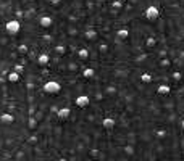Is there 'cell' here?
Wrapping results in <instances>:
<instances>
[{"mask_svg": "<svg viewBox=\"0 0 184 161\" xmlns=\"http://www.w3.org/2000/svg\"><path fill=\"white\" fill-rule=\"evenodd\" d=\"M42 90H44V93H47V95H58L61 92V86H60L58 80H47L44 86H42Z\"/></svg>", "mask_w": 184, "mask_h": 161, "instance_id": "obj_1", "label": "cell"}, {"mask_svg": "<svg viewBox=\"0 0 184 161\" xmlns=\"http://www.w3.org/2000/svg\"><path fill=\"white\" fill-rule=\"evenodd\" d=\"M144 16L147 18L149 21H157L158 16H160V10L157 5H149L147 8L144 10Z\"/></svg>", "mask_w": 184, "mask_h": 161, "instance_id": "obj_2", "label": "cell"}, {"mask_svg": "<svg viewBox=\"0 0 184 161\" xmlns=\"http://www.w3.org/2000/svg\"><path fill=\"white\" fill-rule=\"evenodd\" d=\"M5 31H7L10 36H16L18 32L21 31V23L18 21L16 18H15V20H10V21L5 24Z\"/></svg>", "mask_w": 184, "mask_h": 161, "instance_id": "obj_3", "label": "cell"}, {"mask_svg": "<svg viewBox=\"0 0 184 161\" xmlns=\"http://www.w3.org/2000/svg\"><path fill=\"white\" fill-rule=\"evenodd\" d=\"M74 105L78 108H87L91 105V98H89V95H79V97H76V100H74Z\"/></svg>", "mask_w": 184, "mask_h": 161, "instance_id": "obj_4", "label": "cell"}, {"mask_svg": "<svg viewBox=\"0 0 184 161\" xmlns=\"http://www.w3.org/2000/svg\"><path fill=\"white\" fill-rule=\"evenodd\" d=\"M102 126L105 131H111V129H115V126H116V119L113 116H105L102 119Z\"/></svg>", "mask_w": 184, "mask_h": 161, "instance_id": "obj_5", "label": "cell"}, {"mask_svg": "<svg viewBox=\"0 0 184 161\" xmlns=\"http://www.w3.org/2000/svg\"><path fill=\"white\" fill-rule=\"evenodd\" d=\"M39 26L44 27V29H49V27L53 26V18L49 16V15H44L39 18Z\"/></svg>", "mask_w": 184, "mask_h": 161, "instance_id": "obj_6", "label": "cell"}, {"mask_svg": "<svg viewBox=\"0 0 184 161\" xmlns=\"http://www.w3.org/2000/svg\"><path fill=\"white\" fill-rule=\"evenodd\" d=\"M69 115H71V110H69L68 106H63V108H58V111H56V118H58L60 121H66Z\"/></svg>", "mask_w": 184, "mask_h": 161, "instance_id": "obj_7", "label": "cell"}, {"mask_svg": "<svg viewBox=\"0 0 184 161\" xmlns=\"http://www.w3.org/2000/svg\"><path fill=\"white\" fill-rule=\"evenodd\" d=\"M0 122L5 126H10L15 122V115H11V113H2L0 115Z\"/></svg>", "mask_w": 184, "mask_h": 161, "instance_id": "obj_8", "label": "cell"}, {"mask_svg": "<svg viewBox=\"0 0 184 161\" xmlns=\"http://www.w3.org/2000/svg\"><path fill=\"white\" fill-rule=\"evenodd\" d=\"M157 93L158 95H169L171 93V86L169 84H160L157 87Z\"/></svg>", "mask_w": 184, "mask_h": 161, "instance_id": "obj_9", "label": "cell"}, {"mask_svg": "<svg viewBox=\"0 0 184 161\" xmlns=\"http://www.w3.org/2000/svg\"><path fill=\"white\" fill-rule=\"evenodd\" d=\"M129 37V29H126V27H121V29L116 31V39L118 40H126Z\"/></svg>", "mask_w": 184, "mask_h": 161, "instance_id": "obj_10", "label": "cell"}, {"mask_svg": "<svg viewBox=\"0 0 184 161\" xmlns=\"http://www.w3.org/2000/svg\"><path fill=\"white\" fill-rule=\"evenodd\" d=\"M20 77H21V74H20V73H16L15 69L10 71V73L7 74V80H8V82H11V84L18 82V80H20Z\"/></svg>", "mask_w": 184, "mask_h": 161, "instance_id": "obj_11", "label": "cell"}, {"mask_svg": "<svg viewBox=\"0 0 184 161\" xmlns=\"http://www.w3.org/2000/svg\"><path fill=\"white\" fill-rule=\"evenodd\" d=\"M50 63V56L47 55V53H40L39 56H37V65H40V66H47Z\"/></svg>", "mask_w": 184, "mask_h": 161, "instance_id": "obj_12", "label": "cell"}, {"mask_svg": "<svg viewBox=\"0 0 184 161\" xmlns=\"http://www.w3.org/2000/svg\"><path fill=\"white\" fill-rule=\"evenodd\" d=\"M37 126H39V119L36 116H27V129L34 131Z\"/></svg>", "mask_w": 184, "mask_h": 161, "instance_id": "obj_13", "label": "cell"}, {"mask_svg": "<svg viewBox=\"0 0 184 161\" xmlns=\"http://www.w3.org/2000/svg\"><path fill=\"white\" fill-rule=\"evenodd\" d=\"M84 37H86L87 40L94 42V40L97 39V31L94 29V27H92V29H86V32H84Z\"/></svg>", "mask_w": 184, "mask_h": 161, "instance_id": "obj_14", "label": "cell"}, {"mask_svg": "<svg viewBox=\"0 0 184 161\" xmlns=\"http://www.w3.org/2000/svg\"><path fill=\"white\" fill-rule=\"evenodd\" d=\"M157 37H153V36H150V37H147L145 39V47L147 49H153V47H157Z\"/></svg>", "mask_w": 184, "mask_h": 161, "instance_id": "obj_15", "label": "cell"}, {"mask_svg": "<svg viewBox=\"0 0 184 161\" xmlns=\"http://www.w3.org/2000/svg\"><path fill=\"white\" fill-rule=\"evenodd\" d=\"M140 82H144V84H152V82H153V76L149 74V73H142V74H140Z\"/></svg>", "mask_w": 184, "mask_h": 161, "instance_id": "obj_16", "label": "cell"}, {"mask_svg": "<svg viewBox=\"0 0 184 161\" xmlns=\"http://www.w3.org/2000/svg\"><path fill=\"white\" fill-rule=\"evenodd\" d=\"M94 76H95V71H94V68H86L82 71V77L86 79H92Z\"/></svg>", "mask_w": 184, "mask_h": 161, "instance_id": "obj_17", "label": "cell"}, {"mask_svg": "<svg viewBox=\"0 0 184 161\" xmlns=\"http://www.w3.org/2000/svg\"><path fill=\"white\" fill-rule=\"evenodd\" d=\"M78 56H79V60H87L89 58V50L87 49H79L78 50Z\"/></svg>", "mask_w": 184, "mask_h": 161, "instance_id": "obj_18", "label": "cell"}, {"mask_svg": "<svg viewBox=\"0 0 184 161\" xmlns=\"http://www.w3.org/2000/svg\"><path fill=\"white\" fill-rule=\"evenodd\" d=\"M166 135H168V131L166 129H157V132H155V137H157L158 140H163Z\"/></svg>", "mask_w": 184, "mask_h": 161, "instance_id": "obj_19", "label": "cell"}, {"mask_svg": "<svg viewBox=\"0 0 184 161\" xmlns=\"http://www.w3.org/2000/svg\"><path fill=\"white\" fill-rule=\"evenodd\" d=\"M53 52H55V53L56 55H65V53H66V47H65V45H55L53 47Z\"/></svg>", "mask_w": 184, "mask_h": 161, "instance_id": "obj_20", "label": "cell"}, {"mask_svg": "<svg viewBox=\"0 0 184 161\" xmlns=\"http://www.w3.org/2000/svg\"><path fill=\"white\" fill-rule=\"evenodd\" d=\"M123 150H124V153L128 155V156H133V155L136 153V151H134V147L131 145V144H126V145H124V148H123Z\"/></svg>", "mask_w": 184, "mask_h": 161, "instance_id": "obj_21", "label": "cell"}, {"mask_svg": "<svg viewBox=\"0 0 184 161\" xmlns=\"http://www.w3.org/2000/svg\"><path fill=\"white\" fill-rule=\"evenodd\" d=\"M111 8H113V10H116V11H120L123 8V0H113V2H111Z\"/></svg>", "mask_w": 184, "mask_h": 161, "instance_id": "obj_22", "label": "cell"}, {"mask_svg": "<svg viewBox=\"0 0 184 161\" xmlns=\"http://www.w3.org/2000/svg\"><path fill=\"white\" fill-rule=\"evenodd\" d=\"M18 52H20L21 55H26L27 52H29V47H27V44H20L18 45V49H16Z\"/></svg>", "mask_w": 184, "mask_h": 161, "instance_id": "obj_23", "label": "cell"}, {"mask_svg": "<svg viewBox=\"0 0 184 161\" xmlns=\"http://www.w3.org/2000/svg\"><path fill=\"white\" fill-rule=\"evenodd\" d=\"M160 66H162V68H168V66H171V60H169V56H165V58L160 60Z\"/></svg>", "mask_w": 184, "mask_h": 161, "instance_id": "obj_24", "label": "cell"}, {"mask_svg": "<svg viewBox=\"0 0 184 161\" xmlns=\"http://www.w3.org/2000/svg\"><path fill=\"white\" fill-rule=\"evenodd\" d=\"M116 92H118V89L115 86H107L105 87V93H107V95H115Z\"/></svg>", "mask_w": 184, "mask_h": 161, "instance_id": "obj_25", "label": "cell"}, {"mask_svg": "<svg viewBox=\"0 0 184 161\" xmlns=\"http://www.w3.org/2000/svg\"><path fill=\"white\" fill-rule=\"evenodd\" d=\"M171 77L176 80V82H179V80H182V73L181 71H174V73L171 74Z\"/></svg>", "mask_w": 184, "mask_h": 161, "instance_id": "obj_26", "label": "cell"}, {"mask_svg": "<svg viewBox=\"0 0 184 161\" xmlns=\"http://www.w3.org/2000/svg\"><path fill=\"white\" fill-rule=\"evenodd\" d=\"M39 142V137L37 135H31V137H27V144H31V145H34Z\"/></svg>", "mask_w": 184, "mask_h": 161, "instance_id": "obj_27", "label": "cell"}, {"mask_svg": "<svg viewBox=\"0 0 184 161\" xmlns=\"http://www.w3.org/2000/svg\"><path fill=\"white\" fill-rule=\"evenodd\" d=\"M145 58H147V53L144 52V53H140V55H137V56H136V63H140V61H144Z\"/></svg>", "mask_w": 184, "mask_h": 161, "instance_id": "obj_28", "label": "cell"}, {"mask_svg": "<svg viewBox=\"0 0 184 161\" xmlns=\"http://www.w3.org/2000/svg\"><path fill=\"white\" fill-rule=\"evenodd\" d=\"M89 155H91L92 158H98V155H100V151H98L97 148H92L91 151H89Z\"/></svg>", "mask_w": 184, "mask_h": 161, "instance_id": "obj_29", "label": "cell"}, {"mask_svg": "<svg viewBox=\"0 0 184 161\" xmlns=\"http://www.w3.org/2000/svg\"><path fill=\"white\" fill-rule=\"evenodd\" d=\"M15 18H16L18 21H20L21 18H24V11H21V10H16V11H15Z\"/></svg>", "mask_w": 184, "mask_h": 161, "instance_id": "obj_30", "label": "cell"}, {"mask_svg": "<svg viewBox=\"0 0 184 161\" xmlns=\"http://www.w3.org/2000/svg\"><path fill=\"white\" fill-rule=\"evenodd\" d=\"M13 69H15L16 71V73H23V71H24V66H23V65H15V68H13Z\"/></svg>", "mask_w": 184, "mask_h": 161, "instance_id": "obj_31", "label": "cell"}, {"mask_svg": "<svg viewBox=\"0 0 184 161\" xmlns=\"http://www.w3.org/2000/svg\"><path fill=\"white\" fill-rule=\"evenodd\" d=\"M98 50H100V53H105V52H108V45L107 44H100Z\"/></svg>", "mask_w": 184, "mask_h": 161, "instance_id": "obj_32", "label": "cell"}, {"mask_svg": "<svg viewBox=\"0 0 184 161\" xmlns=\"http://www.w3.org/2000/svg\"><path fill=\"white\" fill-rule=\"evenodd\" d=\"M15 158L16 159H23V158H24V153H23V151H18V153L15 155Z\"/></svg>", "mask_w": 184, "mask_h": 161, "instance_id": "obj_33", "label": "cell"}, {"mask_svg": "<svg viewBox=\"0 0 184 161\" xmlns=\"http://www.w3.org/2000/svg\"><path fill=\"white\" fill-rule=\"evenodd\" d=\"M68 68L71 69V71H78V65H74V63H69V65H68Z\"/></svg>", "mask_w": 184, "mask_h": 161, "instance_id": "obj_34", "label": "cell"}, {"mask_svg": "<svg viewBox=\"0 0 184 161\" xmlns=\"http://www.w3.org/2000/svg\"><path fill=\"white\" fill-rule=\"evenodd\" d=\"M26 89H27V90H32V89H34V82H27L26 84Z\"/></svg>", "mask_w": 184, "mask_h": 161, "instance_id": "obj_35", "label": "cell"}, {"mask_svg": "<svg viewBox=\"0 0 184 161\" xmlns=\"http://www.w3.org/2000/svg\"><path fill=\"white\" fill-rule=\"evenodd\" d=\"M50 111L53 113V115H56V111H58V106H56V105H53V106H50Z\"/></svg>", "mask_w": 184, "mask_h": 161, "instance_id": "obj_36", "label": "cell"}, {"mask_svg": "<svg viewBox=\"0 0 184 161\" xmlns=\"http://www.w3.org/2000/svg\"><path fill=\"white\" fill-rule=\"evenodd\" d=\"M50 3H52V5H60L61 0H50Z\"/></svg>", "mask_w": 184, "mask_h": 161, "instance_id": "obj_37", "label": "cell"}, {"mask_svg": "<svg viewBox=\"0 0 184 161\" xmlns=\"http://www.w3.org/2000/svg\"><path fill=\"white\" fill-rule=\"evenodd\" d=\"M179 127H181V129L184 131V118H182V119H181V122H179Z\"/></svg>", "mask_w": 184, "mask_h": 161, "instance_id": "obj_38", "label": "cell"}, {"mask_svg": "<svg viewBox=\"0 0 184 161\" xmlns=\"http://www.w3.org/2000/svg\"><path fill=\"white\" fill-rule=\"evenodd\" d=\"M162 2H168V0H162Z\"/></svg>", "mask_w": 184, "mask_h": 161, "instance_id": "obj_39", "label": "cell"}]
</instances>
